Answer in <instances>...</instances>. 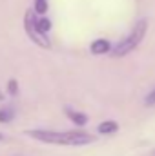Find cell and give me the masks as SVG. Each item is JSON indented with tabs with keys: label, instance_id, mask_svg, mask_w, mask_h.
I'll use <instances>...</instances> for the list:
<instances>
[{
	"label": "cell",
	"instance_id": "1",
	"mask_svg": "<svg viewBox=\"0 0 155 156\" xmlns=\"http://www.w3.org/2000/svg\"><path fill=\"white\" fill-rule=\"evenodd\" d=\"M26 134L33 140H39L42 144L51 145H70V147H80L95 142V136L82 131H47V129H29Z\"/></svg>",
	"mask_w": 155,
	"mask_h": 156
},
{
	"label": "cell",
	"instance_id": "2",
	"mask_svg": "<svg viewBox=\"0 0 155 156\" xmlns=\"http://www.w3.org/2000/svg\"><path fill=\"white\" fill-rule=\"evenodd\" d=\"M146 31H148V20L142 18V20H139V22L133 26V29L130 31V35L122 40V42H119L115 47L112 49V56H115V58L126 56L128 53H131L133 49H137V45H139V44L142 42V38H144Z\"/></svg>",
	"mask_w": 155,
	"mask_h": 156
},
{
	"label": "cell",
	"instance_id": "3",
	"mask_svg": "<svg viewBox=\"0 0 155 156\" xmlns=\"http://www.w3.org/2000/svg\"><path fill=\"white\" fill-rule=\"evenodd\" d=\"M24 29H26V35L29 37V40L33 44H37L39 47H42V49H49L51 47L47 33H44L39 27V16H37L35 9L26 11V15H24Z\"/></svg>",
	"mask_w": 155,
	"mask_h": 156
},
{
	"label": "cell",
	"instance_id": "4",
	"mask_svg": "<svg viewBox=\"0 0 155 156\" xmlns=\"http://www.w3.org/2000/svg\"><path fill=\"white\" fill-rule=\"evenodd\" d=\"M89 51H91L93 55H106V53H112V44L104 38H99L91 44Z\"/></svg>",
	"mask_w": 155,
	"mask_h": 156
},
{
	"label": "cell",
	"instance_id": "5",
	"mask_svg": "<svg viewBox=\"0 0 155 156\" xmlns=\"http://www.w3.org/2000/svg\"><path fill=\"white\" fill-rule=\"evenodd\" d=\"M64 113H66V116L70 118L75 125H86L88 123V116L84 115V113H80V111H75V109H71V107H66L64 109Z\"/></svg>",
	"mask_w": 155,
	"mask_h": 156
},
{
	"label": "cell",
	"instance_id": "6",
	"mask_svg": "<svg viewBox=\"0 0 155 156\" xmlns=\"http://www.w3.org/2000/svg\"><path fill=\"white\" fill-rule=\"evenodd\" d=\"M117 129H119V125L113 120H106V122L99 123V133L100 134H112V133H115Z\"/></svg>",
	"mask_w": 155,
	"mask_h": 156
},
{
	"label": "cell",
	"instance_id": "7",
	"mask_svg": "<svg viewBox=\"0 0 155 156\" xmlns=\"http://www.w3.org/2000/svg\"><path fill=\"white\" fill-rule=\"evenodd\" d=\"M15 118V109L13 107H2L0 109V123H7Z\"/></svg>",
	"mask_w": 155,
	"mask_h": 156
},
{
	"label": "cell",
	"instance_id": "8",
	"mask_svg": "<svg viewBox=\"0 0 155 156\" xmlns=\"http://www.w3.org/2000/svg\"><path fill=\"white\" fill-rule=\"evenodd\" d=\"M51 20L49 18H46V16H40L39 18V27L44 31V33H49V29H51Z\"/></svg>",
	"mask_w": 155,
	"mask_h": 156
},
{
	"label": "cell",
	"instance_id": "9",
	"mask_svg": "<svg viewBox=\"0 0 155 156\" xmlns=\"http://www.w3.org/2000/svg\"><path fill=\"white\" fill-rule=\"evenodd\" d=\"M7 93H9L11 96H17V94H18V82H17L15 78H11V80L7 82Z\"/></svg>",
	"mask_w": 155,
	"mask_h": 156
},
{
	"label": "cell",
	"instance_id": "10",
	"mask_svg": "<svg viewBox=\"0 0 155 156\" xmlns=\"http://www.w3.org/2000/svg\"><path fill=\"white\" fill-rule=\"evenodd\" d=\"M35 11L37 15H44L47 11V0H35Z\"/></svg>",
	"mask_w": 155,
	"mask_h": 156
},
{
	"label": "cell",
	"instance_id": "11",
	"mask_svg": "<svg viewBox=\"0 0 155 156\" xmlns=\"http://www.w3.org/2000/svg\"><path fill=\"white\" fill-rule=\"evenodd\" d=\"M146 104H148V105H153L155 104V87H153V91L146 96Z\"/></svg>",
	"mask_w": 155,
	"mask_h": 156
},
{
	"label": "cell",
	"instance_id": "12",
	"mask_svg": "<svg viewBox=\"0 0 155 156\" xmlns=\"http://www.w3.org/2000/svg\"><path fill=\"white\" fill-rule=\"evenodd\" d=\"M0 100H4V93L2 91H0Z\"/></svg>",
	"mask_w": 155,
	"mask_h": 156
},
{
	"label": "cell",
	"instance_id": "13",
	"mask_svg": "<svg viewBox=\"0 0 155 156\" xmlns=\"http://www.w3.org/2000/svg\"><path fill=\"white\" fill-rule=\"evenodd\" d=\"M0 140H2V136H0Z\"/></svg>",
	"mask_w": 155,
	"mask_h": 156
}]
</instances>
